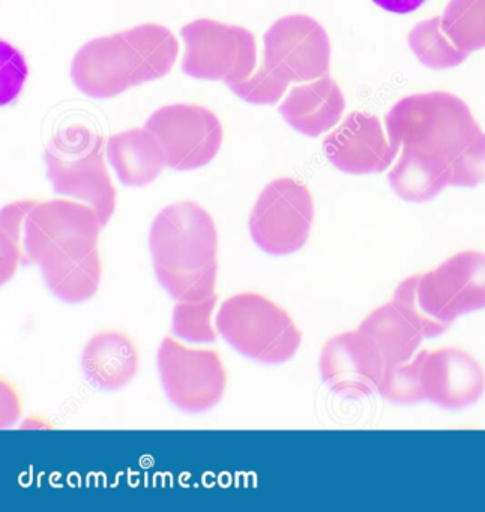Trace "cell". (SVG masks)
<instances>
[{
    "mask_svg": "<svg viewBox=\"0 0 485 512\" xmlns=\"http://www.w3.org/2000/svg\"><path fill=\"white\" fill-rule=\"evenodd\" d=\"M178 53V40L169 29L140 25L86 43L74 56L71 77L83 94L107 100L167 76Z\"/></svg>",
    "mask_w": 485,
    "mask_h": 512,
    "instance_id": "cell-3",
    "label": "cell"
},
{
    "mask_svg": "<svg viewBox=\"0 0 485 512\" xmlns=\"http://www.w3.org/2000/svg\"><path fill=\"white\" fill-rule=\"evenodd\" d=\"M386 134L400 151L388 181L400 199L425 203L446 187L485 181V133L469 107L448 92L398 101L385 118Z\"/></svg>",
    "mask_w": 485,
    "mask_h": 512,
    "instance_id": "cell-1",
    "label": "cell"
},
{
    "mask_svg": "<svg viewBox=\"0 0 485 512\" xmlns=\"http://www.w3.org/2000/svg\"><path fill=\"white\" fill-rule=\"evenodd\" d=\"M314 221L310 190L292 178L266 185L250 217V233L257 247L274 256L304 248Z\"/></svg>",
    "mask_w": 485,
    "mask_h": 512,
    "instance_id": "cell-9",
    "label": "cell"
},
{
    "mask_svg": "<svg viewBox=\"0 0 485 512\" xmlns=\"http://www.w3.org/2000/svg\"><path fill=\"white\" fill-rule=\"evenodd\" d=\"M2 56H4V104L13 100L14 95L19 94L23 80L26 77V65L22 56L14 52L8 44H2Z\"/></svg>",
    "mask_w": 485,
    "mask_h": 512,
    "instance_id": "cell-25",
    "label": "cell"
},
{
    "mask_svg": "<svg viewBox=\"0 0 485 512\" xmlns=\"http://www.w3.org/2000/svg\"><path fill=\"white\" fill-rule=\"evenodd\" d=\"M53 190L97 211L103 227L116 208V190L104 160L103 139L83 125L59 131L46 149Z\"/></svg>",
    "mask_w": 485,
    "mask_h": 512,
    "instance_id": "cell-6",
    "label": "cell"
},
{
    "mask_svg": "<svg viewBox=\"0 0 485 512\" xmlns=\"http://www.w3.org/2000/svg\"><path fill=\"white\" fill-rule=\"evenodd\" d=\"M359 329L376 344L388 368L410 361L424 340V335L392 301L368 314Z\"/></svg>",
    "mask_w": 485,
    "mask_h": 512,
    "instance_id": "cell-19",
    "label": "cell"
},
{
    "mask_svg": "<svg viewBox=\"0 0 485 512\" xmlns=\"http://www.w3.org/2000/svg\"><path fill=\"white\" fill-rule=\"evenodd\" d=\"M149 251L158 281L176 302L217 293L218 232L202 206L178 202L164 208L149 230Z\"/></svg>",
    "mask_w": 485,
    "mask_h": 512,
    "instance_id": "cell-4",
    "label": "cell"
},
{
    "mask_svg": "<svg viewBox=\"0 0 485 512\" xmlns=\"http://www.w3.org/2000/svg\"><path fill=\"white\" fill-rule=\"evenodd\" d=\"M395 307L424 338L443 334L455 319L485 308V253L461 251L395 289Z\"/></svg>",
    "mask_w": 485,
    "mask_h": 512,
    "instance_id": "cell-5",
    "label": "cell"
},
{
    "mask_svg": "<svg viewBox=\"0 0 485 512\" xmlns=\"http://www.w3.org/2000/svg\"><path fill=\"white\" fill-rule=\"evenodd\" d=\"M35 200H20L2 209V283H7L22 257L20 241L25 235L26 217Z\"/></svg>",
    "mask_w": 485,
    "mask_h": 512,
    "instance_id": "cell-23",
    "label": "cell"
},
{
    "mask_svg": "<svg viewBox=\"0 0 485 512\" xmlns=\"http://www.w3.org/2000/svg\"><path fill=\"white\" fill-rule=\"evenodd\" d=\"M263 65L286 83H307L329 73L331 43L325 29L307 16L277 20L263 38Z\"/></svg>",
    "mask_w": 485,
    "mask_h": 512,
    "instance_id": "cell-12",
    "label": "cell"
},
{
    "mask_svg": "<svg viewBox=\"0 0 485 512\" xmlns=\"http://www.w3.org/2000/svg\"><path fill=\"white\" fill-rule=\"evenodd\" d=\"M377 7L397 16L415 13L427 0H373Z\"/></svg>",
    "mask_w": 485,
    "mask_h": 512,
    "instance_id": "cell-26",
    "label": "cell"
},
{
    "mask_svg": "<svg viewBox=\"0 0 485 512\" xmlns=\"http://www.w3.org/2000/svg\"><path fill=\"white\" fill-rule=\"evenodd\" d=\"M100 217L73 200L37 202L29 211L23 248L43 271L49 289L62 301H88L101 284Z\"/></svg>",
    "mask_w": 485,
    "mask_h": 512,
    "instance_id": "cell-2",
    "label": "cell"
},
{
    "mask_svg": "<svg viewBox=\"0 0 485 512\" xmlns=\"http://www.w3.org/2000/svg\"><path fill=\"white\" fill-rule=\"evenodd\" d=\"M217 329L241 355L265 364H283L298 352L302 334L284 308L266 296L242 292L221 304Z\"/></svg>",
    "mask_w": 485,
    "mask_h": 512,
    "instance_id": "cell-7",
    "label": "cell"
},
{
    "mask_svg": "<svg viewBox=\"0 0 485 512\" xmlns=\"http://www.w3.org/2000/svg\"><path fill=\"white\" fill-rule=\"evenodd\" d=\"M319 367L332 391L352 397L380 392L388 371L376 344L359 328L326 341Z\"/></svg>",
    "mask_w": 485,
    "mask_h": 512,
    "instance_id": "cell-14",
    "label": "cell"
},
{
    "mask_svg": "<svg viewBox=\"0 0 485 512\" xmlns=\"http://www.w3.org/2000/svg\"><path fill=\"white\" fill-rule=\"evenodd\" d=\"M323 151L332 166L350 175L385 172L400 152L383 133L379 118L365 113H350L326 137Z\"/></svg>",
    "mask_w": 485,
    "mask_h": 512,
    "instance_id": "cell-15",
    "label": "cell"
},
{
    "mask_svg": "<svg viewBox=\"0 0 485 512\" xmlns=\"http://www.w3.org/2000/svg\"><path fill=\"white\" fill-rule=\"evenodd\" d=\"M407 41H409L413 55L419 59L422 65L431 70L439 71L458 67L469 56L457 49L446 37L440 17L419 22L410 31Z\"/></svg>",
    "mask_w": 485,
    "mask_h": 512,
    "instance_id": "cell-21",
    "label": "cell"
},
{
    "mask_svg": "<svg viewBox=\"0 0 485 512\" xmlns=\"http://www.w3.org/2000/svg\"><path fill=\"white\" fill-rule=\"evenodd\" d=\"M106 155L119 181L127 187L152 184L167 166L160 145L145 127L109 137Z\"/></svg>",
    "mask_w": 485,
    "mask_h": 512,
    "instance_id": "cell-18",
    "label": "cell"
},
{
    "mask_svg": "<svg viewBox=\"0 0 485 512\" xmlns=\"http://www.w3.org/2000/svg\"><path fill=\"white\" fill-rule=\"evenodd\" d=\"M287 86L289 83L284 82L280 77L272 74L265 65H262L250 77L241 82L232 83L229 88L236 97L247 101V103L257 104V106H272L283 98Z\"/></svg>",
    "mask_w": 485,
    "mask_h": 512,
    "instance_id": "cell-24",
    "label": "cell"
},
{
    "mask_svg": "<svg viewBox=\"0 0 485 512\" xmlns=\"http://www.w3.org/2000/svg\"><path fill=\"white\" fill-rule=\"evenodd\" d=\"M440 19L446 37L461 52L485 49V0H449Z\"/></svg>",
    "mask_w": 485,
    "mask_h": 512,
    "instance_id": "cell-20",
    "label": "cell"
},
{
    "mask_svg": "<svg viewBox=\"0 0 485 512\" xmlns=\"http://www.w3.org/2000/svg\"><path fill=\"white\" fill-rule=\"evenodd\" d=\"M158 370L169 400L187 412L212 409L226 391V368L214 349H193L164 337L158 349Z\"/></svg>",
    "mask_w": 485,
    "mask_h": 512,
    "instance_id": "cell-10",
    "label": "cell"
},
{
    "mask_svg": "<svg viewBox=\"0 0 485 512\" xmlns=\"http://www.w3.org/2000/svg\"><path fill=\"white\" fill-rule=\"evenodd\" d=\"M218 296L176 302L173 310V332L190 343H212L217 340V331L212 325V313Z\"/></svg>",
    "mask_w": 485,
    "mask_h": 512,
    "instance_id": "cell-22",
    "label": "cell"
},
{
    "mask_svg": "<svg viewBox=\"0 0 485 512\" xmlns=\"http://www.w3.org/2000/svg\"><path fill=\"white\" fill-rule=\"evenodd\" d=\"M86 379L103 391H118L136 377L139 349L130 335L116 329L98 332L82 355Z\"/></svg>",
    "mask_w": 485,
    "mask_h": 512,
    "instance_id": "cell-17",
    "label": "cell"
},
{
    "mask_svg": "<svg viewBox=\"0 0 485 512\" xmlns=\"http://www.w3.org/2000/svg\"><path fill=\"white\" fill-rule=\"evenodd\" d=\"M415 361L422 400L446 409H463L484 394V368L466 349H424L416 353Z\"/></svg>",
    "mask_w": 485,
    "mask_h": 512,
    "instance_id": "cell-13",
    "label": "cell"
},
{
    "mask_svg": "<svg viewBox=\"0 0 485 512\" xmlns=\"http://www.w3.org/2000/svg\"><path fill=\"white\" fill-rule=\"evenodd\" d=\"M145 128L160 145L167 167L178 172L206 166L223 145L220 119L196 104L163 107L152 113Z\"/></svg>",
    "mask_w": 485,
    "mask_h": 512,
    "instance_id": "cell-11",
    "label": "cell"
},
{
    "mask_svg": "<svg viewBox=\"0 0 485 512\" xmlns=\"http://www.w3.org/2000/svg\"><path fill=\"white\" fill-rule=\"evenodd\" d=\"M187 52L182 71L193 79L223 80L227 86L254 73L256 38L247 29L215 20H196L181 31Z\"/></svg>",
    "mask_w": 485,
    "mask_h": 512,
    "instance_id": "cell-8",
    "label": "cell"
},
{
    "mask_svg": "<svg viewBox=\"0 0 485 512\" xmlns=\"http://www.w3.org/2000/svg\"><path fill=\"white\" fill-rule=\"evenodd\" d=\"M344 109L343 92L331 77L325 76L293 88L278 112L293 130L317 137L340 122Z\"/></svg>",
    "mask_w": 485,
    "mask_h": 512,
    "instance_id": "cell-16",
    "label": "cell"
}]
</instances>
